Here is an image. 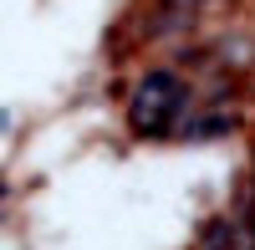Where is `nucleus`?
<instances>
[{
  "mask_svg": "<svg viewBox=\"0 0 255 250\" xmlns=\"http://www.w3.org/2000/svg\"><path fill=\"white\" fill-rule=\"evenodd\" d=\"M189 113H194L189 82L179 72H168V67H153V72H143V82L133 87V113H128V123H133L138 138H168L174 128L189 123Z\"/></svg>",
  "mask_w": 255,
  "mask_h": 250,
  "instance_id": "1",
  "label": "nucleus"
},
{
  "mask_svg": "<svg viewBox=\"0 0 255 250\" xmlns=\"http://www.w3.org/2000/svg\"><path fill=\"white\" fill-rule=\"evenodd\" d=\"M230 128H235V118H230V113H209V118H199V123H184L189 138H215V133H230Z\"/></svg>",
  "mask_w": 255,
  "mask_h": 250,
  "instance_id": "3",
  "label": "nucleus"
},
{
  "mask_svg": "<svg viewBox=\"0 0 255 250\" xmlns=\"http://www.w3.org/2000/svg\"><path fill=\"white\" fill-rule=\"evenodd\" d=\"M199 250H255V235L240 225V215H220L199 230Z\"/></svg>",
  "mask_w": 255,
  "mask_h": 250,
  "instance_id": "2",
  "label": "nucleus"
}]
</instances>
